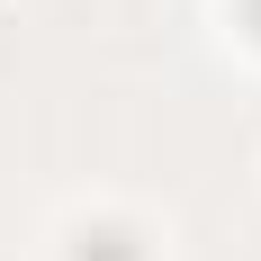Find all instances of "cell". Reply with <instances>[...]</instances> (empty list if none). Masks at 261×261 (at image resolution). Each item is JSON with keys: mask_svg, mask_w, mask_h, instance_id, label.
Segmentation results:
<instances>
[{"mask_svg": "<svg viewBox=\"0 0 261 261\" xmlns=\"http://www.w3.org/2000/svg\"><path fill=\"white\" fill-rule=\"evenodd\" d=\"M243 18H252V36H261V0H243Z\"/></svg>", "mask_w": 261, "mask_h": 261, "instance_id": "6da1fadb", "label": "cell"}]
</instances>
